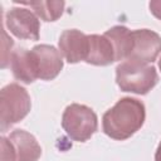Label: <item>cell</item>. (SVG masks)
Here are the masks:
<instances>
[{
  "mask_svg": "<svg viewBox=\"0 0 161 161\" xmlns=\"http://www.w3.org/2000/svg\"><path fill=\"white\" fill-rule=\"evenodd\" d=\"M23 5L30 6L34 13L44 21H55L62 16L65 3L64 1H20Z\"/></svg>",
  "mask_w": 161,
  "mask_h": 161,
  "instance_id": "obj_13",
  "label": "cell"
},
{
  "mask_svg": "<svg viewBox=\"0 0 161 161\" xmlns=\"http://www.w3.org/2000/svg\"><path fill=\"white\" fill-rule=\"evenodd\" d=\"M158 68H160V70H161V58H160V60H158Z\"/></svg>",
  "mask_w": 161,
  "mask_h": 161,
  "instance_id": "obj_18",
  "label": "cell"
},
{
  "mask_svg": "<svg viewBox=\"0 0 161 161\" xmlns=\"http://www.w3.org/2000/svg\"><path fill=\"white\" fill-rule=\"evenodd\" d=\"M14 45V42L11 38L8 36L6 31L3 30V60H1V68H6L8 64H10V57H11V47Z\"/></svg>",
  "mask_w": 161,
  "mask_h": 161,
  "instance_id": "obj_14",
  "label": "cell"
},
{
  "mask_svg": "<svg viewBox=\"0 0 161 161\" xmlns=\"http://www.w3.org/2000/svg\"><path fill=\"white\" fill-rule=\"evenodd\" d=\"M30 108V96L24 87L18 83L5 86L0 92L1 131L5 132L13 125L21 121L29 113Z\"/></svg>",
  "mask_w": 161,
  "mask_h": 161,
  "instance_id": "obj_3",
  "label": "cell"
},
{
  "mask_svg": "<svg viewBox=\"0 0 161 161\" xmlns=\"http://www.w3.org/2000/svg\"><path fill=\"white\" fill-rule=\"evenodd\" d=\"M116 62V54L111 40L104 35H88V54L86 63L93 65H108Z\"/></svg>",
  "mask_w": 161,
  "mask_h": 161,
  "instance_id": "obj_10",
  "label": "cell"
},
{
  "mask_svg": "<svg viewBox=\"0 0 161 161\" xmlns=\"http://www.w3.org/2000/svg\"><path fill=\"white\" fill-rule=\"evenodd\" d=\"M145 118V104L136 98L125 97L103 114L102 128L108 137L123 141L143 126Z\"/></svg>",
  "mask_w": 161,
  "mask_h": 161,
  "instance_id": "obj_1",
  "label": "cell"
},
{
  "mask_svg": "<svg viewBox=\"0 0 161 161\" xmlns=\"http://www.w3.org/2000/svg\"><path fill=\"white\" fill-rule=\"evenodd\" d=\"M59 52L68 63L86 62L88 54V35L77 29L64 30L59 36Z\"/></svg>",
  "mask_w": 161,
  "mask_h": 161,
  "instance_id": "obj_8",
  "label": "cell"
},
{
  "mask_svg": "<svg viewBox=\"0 0 161 161\" xmlns=\"http://www.w3.org/2000/svg\"><path fill=\"white\" fill-rule=\"evenodd\" d=\"M8 138L14 147L16 161L39 160L42 155V147L31 133L24 130H15L9 135Z\"/></svg>",
  "mask_w": 161,
  "mask_h": 161,
  "instance_id": "obj_9",
  "label": "cell"
},
{
  "mask_svg": "<svg viewBox=\"0 0 161 161\" xmlns=\"http://www.w3.org/2000/svg\"><path fill=\"white\" fill-rule=\"evenodd\" d=\"M148 6H150L151 13H152L157 19H161V1H160V0L151 1V3L148 4Z\"/></svg>",
  "mask_w": 161,
  "mask_h": 161,
  "instance_id": "obj_16",
  "label": "cell"
},
{
  "mask_svg": "<svg viewBox=\"0 0 161 161\" xmlns=\"http://www.w3.org/2000/svg\"><path fill=\"white\" fill-rule=\"evenodd\" d=\"M1 161H16L14 147L8 137H1Z\"/></svg>",
  "mask_w": 161,
  "mask_h": 161,
  "instance_id": "obj_15",
  "label": "cell"
},
{
  "mask_svg": "<svg viewBox=\"0 0 161 161\" xmlns=\"http://www.w3.org/2000/svg\"><path fill=\"white\" fill-rule=\"evenodd\" d=\"M157 80L156 68L150 64L126 60L116 68V82L123 92L147 94L156 86Z\"/></svg>",
  "mask_w": 161,
  "mask_h": 161,
  "instance_id": "obj_2",
  "label": "cell"
},
{
  "mask_svg": "<svg viewBox=\"0 0 161 161\" xmlns=\"http://www.w3.org/2000/svg\"><path fill=\"white\" fill-rule=\"evenodd\" d=\"M29 62L35 79L52 80L63 68L59 50L49 44H39L29 50Z\"/></svg>",
  "mask_w": 161,
  "mask_h": 161,
  "instance_id": "obj_5",
  "label": "cell"
},
{
  "mask_svg": "<svg viewBox=\"0 0 161 161\" xmlns=\"http://www.w3.org/2000/svg\"><path fill=\"white\" fill-rule=\"evenodd\" d=\"M132 36L133 47L127 60L140 64H150L155 62L161 53V36L150 29L132 30Z\"/></svg>",
  "mask_w": 161,
  "mask_h": 161,
  "instance_id": "obj_6",
  "label": "cell"
},
{
  "mask_svg": "<svg viewBox=\"0 0 161 161\" xmlns=\"http://www.w3.org/2000/svg\"><path fill=\"white\" fill-rule=\"evenodd\" d=\"M155 161H161V142L157 146V150H156V153H155Z\"/></svg>",
  "mask_w": 161,
  "mask_h": 161,
  "instance_id": "obj_17",
  "label": "cell"
},
{
  "mask_svg": "<svg viewBox=\"0 0 161 161\" xmlns=\"http://www.w3.org/2000/svg\"><path fill=\"white\" fill-rule=\"evenodd\" d=\"M103 35L111 40L114 49L116 60H127L130 58L133 47L132 30L123 25H116L108 29Z\"/></svg>",
  "mask_w": 161,
  "mask_h": 161,
  "instance_id": "obj_11",
  "label": "cell"
},
{
  "mask_svg": "<svg viewBox=\"0 0 161 161\" xmlns=\"http://www.w3.org/2000/svg\"><path fill=\"white\" fill-rule=\"evenodd\" d=\"M62 127L73 141L86 142L97 131V114L84 104L72 103L63 112Z\"/></svg>",
  "mask_w": 161,
  "mask_h": 161,
  "instance_id": "obj_4",
  "label": "cell"
},
{
  "mask_svg": "<svg viewBox=\"0 0 161 161\" xmlns=\"http://www.w3.org/2000/svg\"><path fill=\"white\" fill-rule=\"evenodd\" d=\"M5 25L9 31L19 39L39 40V19L26 8L10 9L5 14Z\"/></svg>",
  "mask_w": 161,
  "mask_h": 161,
  "instance_id": "obj_7",
  "label": "cell"
},
{
  "mask_svg": "<svg viewBox=\"0 0 161 161\" xmlns=\"http://www.w3.org/2000/svg\"><path fill=\"white\" fill-rule=\"evenodd\" d=\"M10 68H11L13 75L18 80L25 84H30L35 80V77L33 74L30 62H29V49L18 48L16 50L11 52Z\"/></svg>",
  "mask_w": 161,
  "mask_h": 161,
  "instance_id": "obj_12",
  "label": "cell"
}]
</instances>
